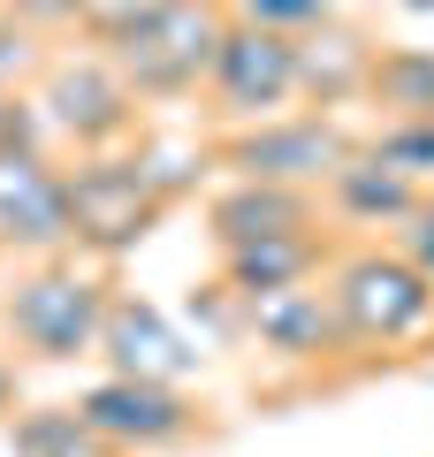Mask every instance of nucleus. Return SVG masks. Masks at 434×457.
<instances>
[{
    "mask_svg": "<svg viewBox=\"0 0 434 457\" xmlns=\"http://www.w3.org/2000/svg\"><path fill=\"white\" fill-rule=\"evenodd\" d=\"M328 305H336L343 351H404V343L434 336V282L404 260L396 245H358L328 260Z\"/></svg>",
    "mask_w": 434,
    "mask_h": 457,
    "instance_id": "f257e3e1",
    "label": "nucleus"
},
{
    "mask_svg": "<svg viewBox=\"0 0 434 457\" xmlns=\"http://www.w3.org/2000/svg\"><path fill=\"white\" fill-rule=\"evenodd\" d=\"M62 176H69V252H84L92 267L138 252L153 221L168 213V183L153 153H129V145L77 153V168H62Z\"/></svg>",
    "mask_w": 434,
    "mask_h": 457,
    "instance_id": "f03ea898",
    "label": "nucleus"
},
{
    "mask_svg": "<svg viewBox=\"0 0 434 457\" xmlns=\"http://www.w3.org/2000/svg\"><path fill=\"white\" fill-rule=\"evenodd\" d=\"M107 267H77L62 252V260H38L31 275H16V290L0 297V328H8V343H16L23 359L38 366H77L99 351V320H107Z\"/></svg>",
    "mask_w": 434,
    "mask_h": 457,
    "instance_id": "7ed1b4c3",
    "label": "nucleus"
},
{
    "mask_svg": "<svg viewBox=\"0 0 434 457\" xmlns=\"http://www.w3.org/2000/svg\"><path fill=\"white\" fill-rule=\"evenodd\" d=\"M221 31H229V0H161L122 46H107V62L138 92V107H168L206 84Z\"/></svg>",
    "mask_w": 434,
    "mask_h": 457,
    "instance_id": "20e7f679",
    "label": "nucleus"
},
{
    "mask_svg": "<svg viewBox=\"0 0 434 457\" xmlns=\"http://www.w3.org/2000/svg\"><path fill=\"white\" fill-rule=\"evenodd\" d=\"M358 153V137L321 107H289L267 122H244L221 137V168H237L244 183H289V191H321L343 161Z\"/></svg>",
    "mask_w": 434,
    "mask_h": 457,
    "instance_id": "39448f33",
    "label": "nucleus"
},
{
    "mask_svg": "<svg viewBox=\"0 0 434 457\" xmlns=\"http://www.w3.org/2000/svg\"><path fill=\"white\" fill-rule=\"evenodd\" d=\"M31 107L46 122V137H69L77 153H114V145L138 137V92L114 77L107 54H62V62H46Z\"/></svg>",
    "mask_w": 434,
    "mask_h": 457,
    "instance_id": "423d86ee",
    "label": "nucleus"
},
{
    "mask_svg": "<svg viewBox=\"0 0 434 457\" xmlns=\"http://www.w3.org/2000/svg\"><path fill=\"white\" fill-rule=\"evenodd\" d=\"M198 92H206V107H213L221 130L289 114V107H297V38L229 16V31H221V46H213V69H206Z\"/></svg>",
    "mask_w": 434,
    "mask_h": 457,
    "instance_id": "0eeeda50",
    "label": "nucleus"
},
{
    "mask_svg": "<svg viewBox=\"0 0 434 457\" xmlns=\"http://www.w3.org/2000/svg\"><path fill=\"white\" fill-rule=\"evenodd\" d=\"M77 420L99 435V450H107V457H153V450L191 442L198 427H206V411H198V396L176 389V381L107 374V381H92V389L77 396Z\"/></svg>",
    "mask_w": 434,
    "mask_h": 457,
    "instance_id": "6e6552de",
    "label": "nucleus"
},
{
    "mask_svg": "<svg viewBox=\"0 0 434 457\" xmlns=\"http://www.w3.org/2000/svg\"><path fill=\"white\" fill-rule=\"evenodd\" d=\"M0 252L23 260L69 252V176L46 153H0Z\"/></svg>",
    "mask_w": 434,
    "mask_h": 457,
    "instance_id": "1a4fd4ad",
    "label": "nucleus"
},
{
    "mask_svg": "<svg viewBox=\"0 0 434 457\" xmlns=\"http://www.w3.org/2000/svg\"><path fill=\"white\" fill-rule=\"evenodd\" d=\"M244 305V328L267 359L282 366H321V359H343V328H336V305H328L321 282H289V290H259V297H237Z\"/></svg>",
    "mask_w": 434,
    "mask_h": 457,
    "instance_id": "9d476101",
    "label": "nucleus"
},
{
    "mask_svg": "<svg viewBox=\"0 0 434 457\" xmlns=\"http://www.w3.org/2000/svg\"><path fill=\"white\" fill-rule=\"evenodd\" d=\"M92 359H107V374H129V381H176L198 366V351L176 336V320H168L161 305H145V297H107V320H99V351Z\"/></svg>",
    "mask_w": 434,
    "mask_h": 457,
    "instance_id": "9b49d317",
    "label": "nucleus"
},
{
    "mask_svg": "<svg viewBox=\"0 0 434 457\" xmlns=\"http://www.w3.org/2000/svg\"><path fill=\"white\" fill-rule=\"evenodd\" d=\"M336 260V237L321 221L313 228H282V237H252V245L221 252V290L229 297H259V290H289V282H321Z\"/></svg>",
    "mask_w": 434,
    "mask_h": 457,
    "instance_id": "f8f14e48",
    "label": "nucleus"
},
{
    "mask_svg": "<svg viewBox=\"0 0 434 457\" xmlns=\"http://www.w3.org/2000/svg\"><path fill=\"white\" fill-rule=\"evenodd\" d=\"M419 191H427V183H412V176H396L388 161H373L366 137H358V153L321 183V213H336V221H351V228H396Z\"/></svg>",
    "mask_w": 434,
    "mask_h": 457,
    "instance_id": "ddd939ff",
    "label": "nucleus"
},
{
    "mask_svg": "<svg viewBox=\"0 0 434 457\" xmlns=\"http://www.w3.org/2000/svg\"><path fill=\"white\" fill-rule=\"evenodd\" d=\"M213 221V252L252 245V237H282V228H313L321 221V191H289V183H229L221 198L206 206Z\"/></svg>",
    "mask_w": 434,
    "mask_h": 457,
    "instance_id": "4468645a",
    "label": "nucleus"
},
{
    "mask_svg": "<svg viewBox=\"0 0 434 457\" xmlns=\"http://www.w3.org/2000/svg\"><path fill=\"white\" fill-rule=\"evenodd\" d=\"M366 69H373V46L358 31H343L336 16L297 38V99H313L321 114L343 99H366Z\"/></svg>",
    "mask_w": 434,
    "mask_h": 457,
    "instance_id": "2eb2a0df",
    "label": "nucleus"
},
{
    "mask_svg": "<svg viewBox=\"0 0 434 457\" xmlns=\"http://www.w3.org/2000/svg\"><path fill=\"white\" fill-rule=\"evenodd\" d=\"M366 99L381 122H434V46H373Z\"/></svg>",
    "mask_w": 434,
    "mask_h": 457,
    "instance_id": "dca6fc26",
    "label": "nucleus"
},
{
    "mask_svg": "<svg viewBox=\"0 0 434 457\" xmlns=\"http://www.w3.org/2000/svg\"><path fill=\"white\" fill-rule=\"evenodd\" d=\"M8 457H107L99 435L77 420V404H31L8 411Z\"/></svg>",
    "mask_w": 434,
    "mask_h": 457,
    "instance_id": "f3484780",
    "label": "nucleus"
},
{
    "mask_svg": "<svg viewBox=\"0 0 434 457\" xmlns=\"http://www.w3.org/2000/svg\"><path fill=\"white\" fill-rule=\"evenodd\" d=\"M366 153L388 161L396 176H412V183H434V122H381L366 137Z\"/></svg>",
    "mask_w": 434,
    "mask_h": 457,
    "instance_id": "a211bd4d",
    "label": "nucleus"
},
{
    "mask_svg": "<svg viewBox=\"0 0 434 457\" xmlns=\"http://www.w3.org/2000/svg\"><path fill=\"white\" fill-rule=\"evenodd\" d=\"M237 23H259V31H282V38H305L336 16V0H229Z\"/></svg>",
    "mask_w": 434,
    "mask_h": 457,
    "instance_id": "6ab92c4d",
    "label": "nucleus"
},
{
    "mask_svg": "<svg viewBox=\"0 0 434 457\" xmlns=\"http://www.w3.org/2000/svg\"><path fill=\"white\" fill-rule=\"evenodd\" d=\"M153 8H161V0H84V8H77V23H84V38H92V46L107 54V46H122V38L138 31V23L153 16Z\"/></svg>",
    "mask_w": 434,
    "mask_h": 457,
    "instance_id": "aec40b11",
    "label": "nucleus"
},
{
    "mask_svg": "<svg viewBox=\"0 0 434 457\" xmlns=\"http://www.w3.org/2000/svg\"><path fill=\"white\" fill-rule=\"evenodd\" d=\"M396 252H404V260H412L419 275L434 282V183H427V191L412 198V213L396 221Z\"/></svg>",
    "mask_w": 434,
    "mask_h": 457,
    "instance_id": "412c9836",
    "label": "nucleus"
},
{
    "mask_svg": "<svg viewBox=\"0 0 434 457\" xmlns=\"http://www.w3.org/2000/svg\"><path fill=\"white\" fill-rule=\"evenodd\" d=\"M84 0H0V16L23 23V31H62V23H77Z\"/></svg>",
    "mask_w": 434,
    "mask_h": 457,
    "instance_id": "4be33fe9",
    "label": "nucleus"
},
{
    "mask_svg": "<svg viewBox=\"0 0 434 457\" xmlns=\"http://www.w3.org/2000/svg\"><path fill=\"white\" fill-rule=\"evenodd\" d=\"M23 62H31V31H23V23H8V16H0V99L16 92Z\"/></svg>",
    "mask_w": 434,
    "mask_h": 457,
    "instance_id": "5701e85b",
    "label": "nucleus"
},
{
    "mask_svg": "<svg viewBox=\"0 0 434 457\" xmlns=\"http://www.w3.org/2000/svg\"><path fill=\"white\" fill-rule=\"evenodd\" d=\"M16 411V359H0V420Z\"/></svg>",
    "mask_w": 434,
    "mask_h": 457,
    "instance_id": "b1692460",
    "label": "nucleus"
},
{
    "mask_svg": "<svg viewBox=\"0 0 434 457\" xmlns=\"http://www.w3.org/2000/svg\"><path fill=\"white\" fill-rule=\"evenodd\" d=\"M404 8H412V16H434V0H404Z\"/></svg>",
    "mask_w": 434,
    "mask_h": 457,
    "instance_id": "393cba45",
    "label": "nucleus"
}]
</instances>
